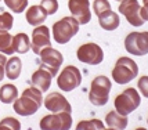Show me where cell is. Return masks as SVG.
Instances as JSON below:
<instances>
[{"mask_svg":"<svg viewBox=\"0 0 148 130\" xmlns=\"http://www.w3.org/2000/svg\"><path fill=\"white\" fill-rule=\"evenodd\" d=\"M43 105V91L38 87H28L21 94V97L14 101V111L21 116H31L36 114Z\"/></svg>","mask_w":148,"mask_h":130,"instance_id":"1","label":"cell"},{"mask_svg":"<svg viewBox=\"0 0 148 130\" xmlns=\"http://www.w3.org/2000/svg\"><path fill=\"white\" fill-rule=\"evenodd\" d=\"M138 75V65L129 57H121L112 69V79L118 85H126Z\"/></svg>","mask_w":148,"mask_h":130,"instance_id":"2","label":"cell"},{"mask_svg":"<svg viewBox=\"0 0 148 130\" xmlns=\"http://www.w3.org/2000/svg\"><path fill=\"white\" fill-rule=\"evenodd\" d=\"M79 32V22L75 17H64L53 25V38L58 44H65Z\"/></svg>","mask_w":148,"mask_h":130,"instance_id":"3","label":"cell"},{"mask_svg":"<svg viewBox=\"0 0 148 130\" xmlns=\"http://www.w3.org/2000/svg\"><path fill=\"white\" fill-rule=\"evenodd\" d=\"M112 87L111 80L107 76H97L93 79L89 91V101L96 107H103L110 100V91Z\"/></svg>","mask_w":148,"mask_h":130,"instance_id":"4","label":"cell"},{"mask_svg":"<svg viewBox=\"0 0 148 130\" xmlns=\"http://www.w3.org/2000/svg\"><path fill=\"white\" fill-rule=\"evenodd\" d=\"M141 103V97L138 94V91L134 87H129L126 90L121 93L119 96L115 97V111H118L122 115H129L134 109H137L140 107Z\"/></svg>","mask_w":148,"mask_h":130,"instance_id":"5","label":"cell"},{"mask_svg":"<svg viewBox=\"0 0 148 130\" xmlns=\"http://www.w3.org/2000/svg\"><path fill=\"white\" fill-rule=\"evenodd\" d=\"M125 49L132 55L141 57L148 54V32H132L125 39Z\"/></svg>","mask_w":148,"mask_h":130,"instance_id":"6","label":"cell"},{"mask_svg":"<svg viewBox=\"0 0 148 130\" xmlns=\"http://www.w3.org/2000/svg\"><path fill=\"white\" fill-rule=\"evenodd\" d=\"M80 83H82V75H80L79 68H76L75 65L65 66L57 78V85L60 87V90L62 91L75 90Z\"/></svg>","mask_w":148,"mask_h":130,"instance_id":"7","label":"cell"},{"mask_svg":"<svg viewBox=\"0 0 148 130\" xmlns=\"http://www.w3.org/2000/svg\"><path fill=\"white\" fill-rule=\"evenodd\" d=\"M72 127V116L68 112L50 114L42 118L40 129L43 130H69Z\"/></svg>","mask_w":148,"mask_h":130,"instance_id":"8","label":"cell"},{"mask_svg":"<svg viewBox=\"0 0 148 130\" xmlns=\"http://www.w3.org/2000/svg\"><path fill=\"white\" fill-rule=\"evenodd\" d=\"M76 57L80 62L90 65H98L103 62L104 51L97 43H84L79 46L76 51Z\"/></svg>","mask_w":148,"mask_h":130,"instance_id":"9","label":"cell"},{"mask_svg":"<svg viewBox=\"0 0 148 130\" xmlns=\"http://www.w3.org/2000/svg\"><path fill=\"white\" fill-rule=\"evenodd\" d=\"M39 55H40V61H42V65H40V66L46 68L53 76H56L58 69H60V66H61L62 62H64L62 54L50 46V47L43 49Z\"/></svg>","mask_w":148,"mask_h":130,"instance_id":"10","label":"cell"},{"mask_svg":"<svg viewBox=\"0 0 148 130\" xmlns=\"http://www.w3.org/2000/svg\"><path fill=\"white\" fill-rule=\"evenodd\" d=\"M140 8H141V6L137 0H122L118 10L122 15H125V18L127 20L130 25L141 26L144 24V21L140 15Z\"/></svg>","mask_w":148,"mask_h":130,"instance_id":"11","label":"cell"},{"mask_svg":"<svg viewBox=\"0 0 148 130\" xmlns=\"http://www.w3.org/2000/svg\"><path fill=\"white\" fill-rule=\"evenodd\" d=\"M68 7L72 17H75L79 25H86L91 20L90 13V1L89 0H69Z\"/></svg>","mask_w":148,"mask_h":130,"instance_id":"12","label":"cell"},{"mask_svg":"<svg viewBox=\"0 0 148 130\" xmlns=\"http://www.w3.org/2000/svg\"><path fill=\"white\" fill-rule=\"evenodd\" d=\"M43 104L47 109L53 112V114H57V112H72V107L71 104L66 101V98L57 91H53L50 94H47L46 98H43Z\"/></svg>","mask_w":148,"mask_h":130,"instance_id":"13","label":"cell"},{"mask_svg":"<svg viewBox=\"0 0 148 130\" xmlns=\"http://www.w3.org/2000/svg\"><path fill=\"white\" fill-rule=\"evenodd\" d=\"M51 46V40H50V29L46 25H38L32 32V43H31V49L33 50L35 54H40V51Z\"/></svg>","mask_w":148,"mask_h":130,"instance_id":"14","label":"cell"},{"mask_svg":"<svg viewBox=\"0 0 148 130\" xmlns=\"http://www.w3.org/2000/svg\"><path fill=\"white\" fill-rule=\"evenodd\" d=\"M54 78L50 72L47 71L46 68L40 66L38 71H35L32 73V78H31V82L35 87H38L40 91H46L50 89L51 86V79Z\"/></svg>","mask_w":148,"mask_h":130,"instance_id":"15","label":"cell"},{"mask_svg":"<svg viewBox=\"0 0 148 130\" xmlns=\"http://www.w3.org/2000/svg\"><path fill=\"white\" fill-rule=\"evenodd\" d=\"M105 123H107L108 129L123 130L127 127L129 119H127V115H122L118 111H111L105 116Z\"/></svg>","mask_w":148,"mask_h":130,"instance_id":"16","label":"cell"},{"mask_svg":"<svg viewBox=\"0 0 148 130\" xmlns=\"http://www.w3.org/2000/svg\"><path fill=\"white\" fill-rule=\"evenodd\" d=\"M98 24L105 31H115L121 25V18L111 8V10H107L105 13H103L101 15H98Z\"/></svg>","mask_w":148,"mask_h":130,"instance_id":"17","label":"cell"},{"mask_svg":"<svg viewBox=\"0 0 148 130\" xmlns=\"http://www.w3.org/2000/svg\"><path fill=\"white\" fill-rule=\"evenodd\" d=\"M25 17L29 25L38 26V25H42L46 21L47 13H46V10L42 6H31L26 10Z\"/></svg>","mask_w":148,"mask_h":130,"instance_id":"18","label":"cell"},{"mask_svg":"<svg viewBox=\"0 0 148 130\" xmlns=\"http://www.w3.org/2000/svg\"><path fill=\"white\" fill-rule=\"evenodd\" d=\"M22 71V62L18 57H11L10 60H7L6 62V76L11 80L19 78Z\"/></svg>","mask_w":148,"mask_h":130,"instance_id":"19","label":"cell"},{"mask_svg":"<svg viewBox=\"0 0 148 130\" xmlns=\"http://www.w3.org/2000/svg\"><path fill=\"white\" fill-rule=\"evenodd\" d=\"M18 98V89L11 83H6L0 87V101L4 104H11Z\"/></svg>","mask_w":148,"mask_h":130,"instance_id":"20","label":"cell"},{"mask_svg":"<svg viewBox=\"0 0 148 130\" xmlns=\"http://www.w3.org/2000/svg\"><path fill=\"white\" fill-rule=\"evenodd\" d=\"M0 53L6 55H13L14 53V38L8 31H0Z\"/></svg>","mask_w":148,"mask_h":130,"instance_id":"21","label":"cell"},{"mask_svg":"<svg viewBox=\"0 0 148 130\" xmlns=\"http://www.w3.org/2000/svg\"><path fill=\"white\" fill-rule=\"evenodd\" d=\"M31 49V40L25 33H17L14 36V51L18 54H25Z\"/></svg>","mask_w":148,"mask_h":130,"instance_id":"22","label":"cell"},{"mask_svg":"<svg viewBox=\"0 0 148 130\" xmlns=\"http://www.w3.org/2000/svg\"><path fill=\"white\" fill-rule=\"evenodd\" d=\"M105 126L100 119H90V120H80L76 125L77 130H89V129H96V130H103Z\"/></svg>","mask_w":148,"mask_h":130,"instance_id":"23","label":"cell"},{"mask_svg":"<svg viewBox=\"0 0 148 130\" xmlns=\"http://www.w3.org/2000/svg\"><path fill=\"white\" fill-rule=\"evenodd\" d=\"M4 3L15 14L24 13V10L28 7V0H4Z\"/></svg>","mask_w":148,"mask_h":130,"instance_id":"24","label":"cell"},{"mask_svg":"<svg viewBox=\"0 0 148 130\" xmlns=\"http://www.w3.org/2000/svg\"><path fill=\"white\" fill-rule=\"evenodd\" d=\"M21 129V123L18 119L13 116H7L1 119L0 122V130H19Z\"/></svg>","mask_w":148,"mask_h":130,"instance_id":"25","label":"cell"},{"mask_svg":"<svg viewBox=\"0 0 148 130\" xmlns=\"http://www.w3.org/2000/svg\"><path fill=\"white\" fill-rule=\"evenodd\" d=\"M14 25V18L11 13L0 14V31H10Z\"/></svg>","mask_w":148,"mask_h":130,"instance_id":"26","label":"cell"},{"mask_svg":"<svg viewBox=\"0 0 148 130\" xmlns=\"http://www.w3.org/2000/svg\"><path fill=\"white\" fill-rule=\"evenodd\" d=\"M107 10H111V4L108 0H94L93 1V11L97 17L105 13Z\"/></svg>","mask_w":148,"mask_h":130,"instance_id":"27","label":"cell"},{"mask_svg":"<svg viewBox=\"0 0 148 130\" xmlns=\"http://www.w3.org/2000/svg\"><path fill=\"white\" fill-rule=\"evenodd\" d=\"M40 6L46 10L47 15H53V14L57 13L58 10V1L57 0H42Z\"/></svg>","mask_w":148,"mask_h":130,"instance_id":"28","label":"cell"},{"mask_svg":"<svg viewBox=\"0 0 148 130\" xmlns=\"http://www.w3.org/2000/svg\"><path fill=\"white\" fill-rule=\"evenodd\" d=\"M137 89L141 91V94L145 98H148V76H141L137 82Z\"/></svg>","mask_w":148,"mask_h":130,"instance_id":"29","label":"cell"},{"mask_svg":"<svg viewBox=\"0 0 148 130\" xmlns=\"http://www.w3.org/2000/svg\"><path fill=\"white\" fill-rule=\"evenodd\" d=\"M6 62H7L6 54L0 53V82L3 80L4 75H6Z\"/></svg>","mask_w":148,"mask_h":130,"instance_id":"30","label":"cell"},{"mask_svg":"<svg viewBox=\"0 0 148 130\" xmlns=\"http://www.w3.org/2000/svg\"><path fill=\"white\" fill-rule=\"evenodd\" d=\"M140 15L143 21H148V3H144V6L140 8Z\"/></svg>","mask_w":148,"mask_h":130,"instance_id":"31","label":"cell"},{"mask_svg":"<svg viewBox=\"0 0 148 130\" xmlns=\"http://www.w3.org/2000/svg\"><path fill=\"white\" fill-rule=\"evenodd\" d=\"M143 1H144V3H148V0H143Z\"/></svg>","mask_w":148,"mask_h":130,"instance_id":"32","label":"cell"},{"mask_svg":"<svg viewBox=\"0 0 148 130\" xmlns=\"http://www.w3.org/2000/svg\"><path fill=\"white\" fill-rule=\"evenodd\" d=\"M115 1H122V0H115Z\"/></svg>","mask_w":148,"mask_h":130,"instance_id":"33","label":"cell"},{"mask_svg":"<svg viewBox=\"0 0 148 130\" xmlns=\"http://www.w3.org/2000/svg\"><path fill=\"white\" fill-rule=\"evenodd\" d=\"M147 123H148V119H147Z\"/></svg>","mask_w":148,"mask_h":130,"instance_id":"34","label":"cell"},{"mask_svg":"<svg viewBox=\"0 0 148 130\" xmlns=\"http://www.w3.org/2000/svg\"><path fill=\"white\" fill-rule=\"evenodd\" d=\"M0 1H1V0H0Z\"/></svg>","mask_w":148,"mask_h":130,"instance_id":"35","label":"cell"}]
</instances>
